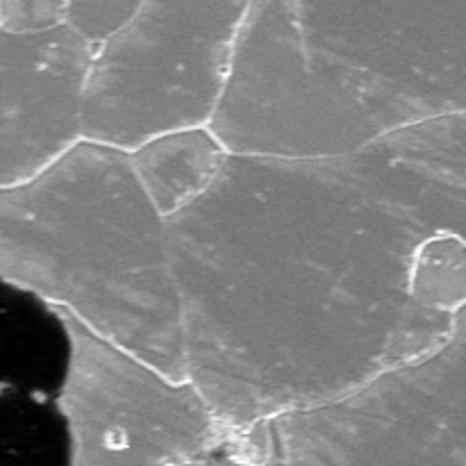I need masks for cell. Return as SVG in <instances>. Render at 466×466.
Here are the masks:
<instances>
[{"instance_id": "6da1fadb", "label": "cell", "mask_w": 466, "mask_h": 466, "mask_svg": "<svg viewBox=\"0 0 466 466\" xmlns=\"http://www.w3.org/2000/svg\"><path fill=\"white\" fill-rule=\"evenodd\" d=\"M464 235V112L349 153H228L164 218L187 382L244 432L440 349L466 326Z\"/></svg>"}, {"instance_id": "7a4b0ae2", "label": "cell", "mask_w": 466, "mask_h": 466, "mask_svg": "<svg viewBox=\"0 0 466 466\" xmlns=\"http://www.w3.org/2000/svg\"><path fill=\"white\" fill-rule=\"evenodd\" d=\"M0 278L187 380L164 218L127 150L82 139L32 180L0 189Z\"/></svg>"}, {"instance_id": "3957f363", "label": "cell", "mask_w": 466, "mask_h": 466, "mask_svg": "<svg viewBox=\"0 0 466 466\" xmlns=\"http://www.w3.org/2000/svg\"><path fill=\"white\" fill-rule=\"evenodd\" d=\"M237 435L264 466H466V326L412 362Z\"/></svg>"}, {"instance_id": "277c9868", "label": "cell", "mask_w": 466, "mask_h": 466, "mask_svg": "<svg viewBox=\"0 0 466 466\" xmlns=\"http://www.w3.org/2000/svg\"><path fill=\"white\" fill-rule=\"evenodd\" d=\"M71 362L59 405L71 431L68 466H180L223 428L187 380H171L64 312Z\"/></svg>"}, {"instance_id": "5b68a950", "label": "cell", "mask_w": 466, "mask_h": 466, "mask_svg": "<svg viewBox=\"0 0 466 466\" xmlns=\"http://www.w3.org/2000/svg\"><path fill=\"white\" fill-rule=\"evenodd\" d=\"M91 59L89 39L71 30L0 35V189L82 141Z\"/></svg>"}, {"instance_id": "8992f818", "label": "cell", "mask_w": 466, "mask_h": 466, "mask_svg": "<svg viewBox=\"0 0 466 466\" xmlns=\"http://www.w3.org/2000/svg\"><path fill=\"white\" fill-rule=\"evenodd\" d=\"M71 362L64 312L0 278V387L59 399Z\"/></svg>"}, {"instance_id": "52a82bcc", "label": "cell", "mask_w": 466, "mask_h": 466, "mask_svg": "<svg viewBox=\"0 0 466 466\" xmlns=\"http://www.w3.org/2000/svg\"><path fill=\"white\" fill-rule=\"evenodd\" d=\"M127 155L150 205L168 218L212 185L228 150L208 126H198L150 137Z\"/></svg>"}, {"instance_id": "ba28073f", "label": "cell", "mask_w": 466, "mask_h": 466, "mask_svg": "<svg viewBox=\"0 0 466 466\" xmlns=\"http://www.w3.org/2000/svg\"><path fill=\"white\" fill-rule=\"evenodd\" d=\"M71 431L59 399L0 387V466H68Z\"/></svg>"}, {"instance_id": "9c48e42d", "label": "cell", "mask_w": 466, "mask_h": 466, "mask_svg": "<svg viewBox=\"0 0 466 466\" xmlns=\"http://www.w3.org/2000/svg\"><path fill=\"white\" fill-rule=\"evenodd\" d=\"M182 466H264L250 455L244 441L235 432H223L209 449L191 458Z\"/></svg>"}]
</instances>
